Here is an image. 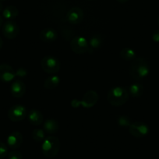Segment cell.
<instances>
[{
	"label": "cell",
	"mask_w": 159,
	"mask_h": 159,
	"mask_svg": "<svg viewBox=\"0 0 159 159\" xmlns=\"http://www.w3.org/2000/svg\"><path fill=\"white\" fill-rule=\"evenodd\" d=\"M150 73V65L144 58L137 57L131 62L129 74L135 80L140 81L145 79Z\"/></svg>",
	"instance_id": "1"
},
{
	"label": "cell",
	"mask_w": 159,
	"mask_h": 159,
	"mask_svg": "<svg viewBox=\"0 0 159 159\" xmlns=\"http://www.w3.org/2000/svg\"><path fill=\"white\" fill-rule=\"evenodd\" d=\"M108 101L112 106L119 107L125 105L129 99V92L121 86L113 87L108 93Z\"/></svg>",
	"instance_id": "2"
},
{
	"label": "cell",
	"mask_w": 159,
	"mask_h": 159,
	"mask_svg": "<svg viewBox=\"0 0 159 159\" xmlns=\"http://www.w3.org/2000/svg\"><path fill=\"white\" fill-rule=\"evenodd\" d=\"M60 150V141L55 136L45 137L42 144V151L44 155L48 158L56 157Z\"/></svg>",
	"instance_id": "3"
},
{
	"label": "cell",
	"mask_w": 159,
	"mask_h": 159,
	"mask_svg": "<svg viewBox=\"0 0 159 159\" xmlns=\"http://www.w3.org/2000/svg\"><path fill=\"white\" fill-rule=\"evenodd\" d=\"M41 66L45 73L55 74L59 71L61 64L57 58L52 56H46L41 61Z\"/></svg>",
	"instance_id": "4"
},
{
	"label": "cell",
	"mask_w": 159,
	"mask_h": 159,
	"mask_svg": "<svg viewBox=\"0 0 159 159\" xmlns=\"http://www.w3.org/2000/svg\"><path fill=\"white\" fill-rule=\"evenodd\" d=\"M71 50L76 54H84L89 50V42L83 36H76L70 43Z\"/></svg>",
	"instance_id": "5"
},
{
	"label": "cell",
	"mask_w": 159,
	"mask_h": 159,
	"mask_svg": "<svg viewBox=\"0 0 159 159\" xmlns=\"http://www.w3.org/2000/svg\"><path fill=\"white\" fill-rule=\"evenodd\" d=\"M27 116V108L22 105H15L8 111V118L12 122H20Z\"/></svg>",
	"instance_id": "6"
},
{
	"label": "cell",
	"mask_w": 159,
	"mask_h": 159,
	"mask_svg": "<svg viewBox=\"0 0 159 159\" xmlns=\"http://www.w3.org/2000/svg\"><path fill=\"white\" fill-rule=\"evenodd\" d=\"M129 134L136 138H142L149 134V127L143 122L132 123L129 127Z\"/></svg>",
	"instance_id": "7"
},
{
	"label": "cell",
	"mask_w": 159,
	"mask_h": 159,
	"mask_svg": "<svg viewBox=\"0 0 159 159\" xmlns=\"http://www.w3.org/2000/svg\"><path fill=\"white\" fill-rule=\"evenodd\" d=\"M2 34L8 39H14L20 33V27L18 24L13 20H7L2 24Z\"/></svg>",
	"instance_id": "8"
},
{
	"label": "cell",
	"mask_w": 159,
	"mask_h": 159,
	"mask_svg": "<svg viewBox=\"0 0 159 159\" xmlns=\"http://www.w3.org/2000/svg\"><path fill=\"white\" fill-rule=\"evenodd\" d=\"M84 16L83 10L80 7H72L66 14V19L69 23L72 24H79L82 22Z\"/></svg>",
	"instance_id": "9"
},
{
	"label": "cell",
	"mask_w": 159,
	"mask_h": 159,
	"mask_svg": "<svg viewBox=\"0 0 159 159\" xmlns=\"http://www.w3.org/2000/svg\"><path fill=\"white\" fill-rule=\"evenodd\" d=\"M98 98V94L95 91H88L84 94L82 99L80 101V104L84 108H90L96 105Z\"/></svg>",
	"instance_id": "10"
},
{
	"label": "cell",
	"mask_w": 159,
	"mask_h": 159,
	"mask_svg": "<svg viewBox=\"0 0 159 159\" xmlns=\"http://www.w3.org/2000/svg\"><path fill=\"white\" fill-rule=\"evenodd\" d=\"M16 76V72L11 66L7 63L0 65V80L3 82L12 81Z\"/></svg>",
	"instance_id": "11"
},
{
	"label": "cell",
	"mask_w": 159,
	"mask_h": 159,
	"mask_svg": "<svg viewBox=\"0 0 159 159\" xmlns=\"http://www.w3.org/2000/svg\"><path fill=\"white\" fill-rule=\"evenodd\" d=\"M23 135L19 131H14L8 136L7 139V145L10 148L15 150L20 148L23 143Z\"/></svg>",
	"instance_id": "12"
},
{
	"label": "cell",
	"mask_w": 159,
	"mask_h": 159,
	"mask_svg": "<svg viewBox=\"0 0 159 159\" xmlns=\"http://www.w3.org/2000/svg\"><path fill=\"white\" fill-rule=\"evenodd\" d=\"M11 94L15 98H21L25 94L26 85L21 80H16L13 82L10 87Z\"/></svg>",
	"instance_id": "13"
},
{
	"label": "cell",
	"mask_w": 159,
	"mask_h": 159,
	"mask_svg": "<svg viewBox=\"0 0 159 159\" xmlns=\"http://www.w3.org/2000/svg\"><path fill=\"white\" fill-rule=\"evenodd\" d=\"M39 38L41 41L45 43H52L56 41L58 38V34L53 28H45L41 30L39 34Z\"/></svg>",
	"instance_id": "14"
},
{
	"label": "cell",
	"mask_w": 159,
	"mask_h": 159,
	"mask_svg": "<svg viewBox=\"0 0 159 159\" xmlns=\"http://www.w3.org/2000/svg\"><path fill=\"white\" fill-rule=\"evenodd\" d=\"M27 119L30 124L34 126H40L43 123L44 116L39 110L32 109L27 113Z\"/></svg>",
	"instance_id": "15"
},
{
	"label": "cell",
	"mask_w": 159,
	"mask_h": 159,
	"mask_svg": "<svg viewBox=\"0 0 159 159\" xmlns=\"http://www.w3.org/2000/svg\"><path fill=\"white\" fill-rule=\"evenodd\" d=\"M43 129L49 134H56L59 130V123L55 119H47L43 124Z\"/></svg>",
	"instance_id": "16"
},
{
	"label": "cell",
	"mask_w": 159,
	"mask_h": 159,
	"mask_svg": "<svg viewBox=\"0 0 159 159\" xmlns=\"http://www.w3.org/2000/svg\"><path fill=\"white\" fill-rule=\"evenodd\" d=\"M119 56L122 59L126 61V62H129V61L132 62L134 59L137 58V52L133 48L126 47L120 51Z\"/></svg>",
	"instance_id": "17"
},
{
	"label": "cell",
	"mask_w": 159,
	"mask_h": 159,
	"mask_svg": "<svg viewBox=\"0 0 159 159\" xmlns=\"http://www.w3.org/2000/svg\"><path fill=\"white\" fill-rule=\"evenodd\" d=\"M18 13H19L18 9L15 6L10 5L4 8L3 11H2V16L5 19L12 20L18 16Z\"/></svg>",
	"instance_id": "18"
},
{
	"label": "cell",
	"mask_w": 159,
	"mask_h": 159,
	"mask_svg": "<svg viewBox=\"0 0 159 159\" xmlns=\"http://www.w3.org/2000/svg\"><path fill=\"white\" fill-rule=\"evenodd\" d=\"M143 87L141 84L140 83H134L129 87V94H130L134 98H139L143 95Z\"/></svg>",
	"instance_id": "19"
},
{
	"label": "cell",
	"mask_w": 159,
	"mask_h": 159,
	"mask_svg": "<svg viewBox=\"0 0 159 159\" xmlns=\"http://www.w3.org/2000/svg\"><path fill=\"white\" fill-rule=\"evenodd\" d=\"M102 42H103V38L101 35L99 34H94L90 39L89 42V50L88 52H91L93 50L98 49L102 45Z\"/></svg>",
	"instance_id": "20"
},
{
	"label": "cell",
	"mask_w": 159,
	"mask_h": 159,
	"mask_svg": "<svg viewBox=\"0 0 159 159\" xmlns=\"http://www.w3.org/2000/svg\"><path fill=\"white\" fill-rule=\"evenodd\" d=\"M60 83V78L59 76L53 75V76H49L45 80L44 83V87L48 90H53L57 88Z\"/></svg>",
	"instance_id": "21"
},
{
	"label": "cell",
	"mask_w": 159,
	"mask_h": 159,
	"mask_svg": "<svg viewBox=\"0 0 159 159\" xmlns=\"http://www.w3.org/2000/svg\"><path fill=\"white\" fill-rule=\"evenodd\" d=\"M31 135L32 138H33L34 140L36 142H43L44 140L45 139V130L42 129H40V128L34 129Z\"/></svg>",
	"instance_id": "22"
},
{
	"label": "cell",
	"mask_w": 159,
	"mask_h": 159,
	"mask_svg": "<svg viewBox=\"0 0 159 159\" xmlns=\"http://www.w3.org/2000/svg\"><path fill=\"white\" fill-rule=\"evenodd\" d=\"M117 123L120 126L123 127H129L131 125V120L127 116H119L117 117Z\"/></svg>",
	"instance_id": "23"
},
{
	"label": "cell",
	"mask_w": 159,
	"mask_h": 159,
	"mask_svg": "<svg viewBox=\"0 0 159 159\" xmlns=\"http://www.w3.org/2000/svg\"><path fill=\"white\" fill-rule=\"evenodd\" d=\"M8 147L3 142L0 141V159H3L8 155Z\"/></svg>",
	"instance_id": "24"
},
{
	"label": "cell",
	"mask_w": 159,
	"mask_h": 159,
	"mask_svg": "<svg viewBox=\"0 0 159 159\" xmlns=\"http://www.w3.org/2000/svg\"><path fill=\"white\" fill-rule=\"evenodd\" d=\"M8 159H23V155L20 151L13 150L8 153Z\"/></svg>",
	"instance_id": "25"
},
{
	"label": "cell",
	"mask_w": 159,
	"mask_h": 159,
	"mask_svg": "<svg viewBox=\"0 0 159 159\" xmlns=\"http://www.w3.org/2000/svg\"><path fill=\"white\" fill-rule=\"evenodd\" d=\"M27 70L24 68H23V67H20V68H19L16 71V76H19V77H24V76H27Z\"/></svg>",
	"instance_id": "26"
},
{
	"label": "cell",
	"mask_w": 159,
	"mask_h": 159,
	"mask_svg": "<svg viewBox=\"0 0 159 159\" xmlns=\"http://www.w3.org/2000/svg\"><path fill=\"white\" fill-rule=\"evenodd\" d=\"M152 40L156 43H159V29L154 31L152 34Z\"/></svg>",
	"instance_id": "27"
},
{
	"label": "cell",
	"mask_w": 159,
	"mask_h": 159,
	"mask_svg": "<svg viewBox=\"0 0 159 159\" xmlns=\"http://www.w3.org/2000/svg\"><path fill=\"white\" fill-rule=\"evenodd\" d=\"M119 3H121V4H123V3H126V2H128V0H116Z\"/></svg>",
	"instance_id": "28"
},
{
	"label": "cell",
	"mask_w": 159,
	"mask_h": 159,
	"mask_svg": "<svg viewBox=\"0 0 159 159\" xmlns=\"http://www.w3.org/2000/svg\"><path fill=\"white\" fill-rule=\"evenodd\" d=\"M2 24H3V18L1 16V15H0V27H2Z\"/></svg>",
	"instance_id": "29"
},
{
	"label": "cell",
	"mask_w": 159,
	"mask_h": 159,
	"mask_svg": "<svg viewBox=\"0 0 159 159\" xmlns=\"http://www.w3.org/2000/svg\"><path fill=\"white\" fill-rule=\"evenodd\" d=\"M3 5H2V2H1V1H0V13H1V12H2V11H3Z\"/></svg>",
	"instance_id": "30"
},
{
	"label": "cell",
	"mask_w": 159,
	"mask_h": 159,
	"mask_svg": "<svg viewBox=\"0 0 159 159\" xmlns=\"http://www.w3.org/2000/svg\"><path fill=\"white\" fill-rule=\"evenodd\" d=\"M2 46H3V41H2V38H0V49L2 48Z\"/></svg>",
	"instance_id": "31"
},
{
	"label": "cell",
	"mask_w": 159,
	"mask_h": 159,
	"mask_svg": "<svg viewBox=\"0 0 159 159\" xmlns=\"http://www.w3.org/2000/svg\"><path fill=\"white\" fill-rule=\"evenodd\" d=\"M157 24H158V27H159V16H158V19H157Z\"/></svg>",
	"instance_id": "32"
},
{
	"label": "cell",
	"mask_w": 159,
	"mask_h": 159,
	"mask_svg": "<svg viewBox=\"0 0 159 159\" xmlns=\"http://www.w3.org/2000/svg\"><path fill=\"white\" fill-rule=\"evenodd\" d=\"M0 1H5V0H0Z\"/></svg>",
	"instance_id": "33"
},
{
	"label": "cell",
	"mask_w": 159,
	"mask_h": 159,
	"mask_svg": "<svg viewBox=\"0 0 159 159\" xmlns=\"http://www.w3.org/2000/svg\"><path fill=\"white\" fill-rule=\"evenodd\" d=\"M90 1H91V0H90Z\"/></svg>",
	"instance_id": "34"
}]
</instances>
